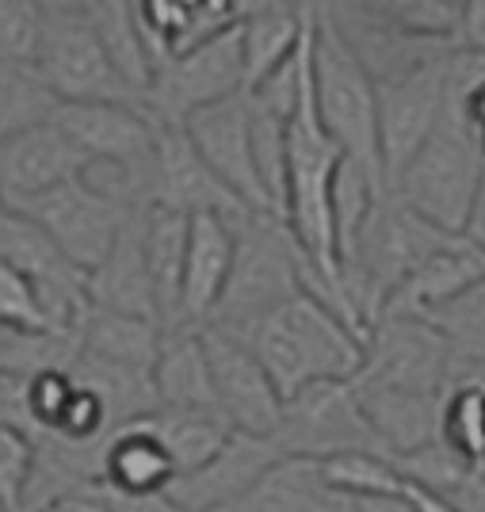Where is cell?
Instances as JSON below:
<instances>
[{
    "mask_svg": "<svg viewBox=\"0 0 485 512\" xmlns=\"http://www.w3.org/2000/svg\"><path fill=\"white\" fill-rule=\"evenodd\" d=\"M184 134L203 157V165L230 188L253 214H275L272 199L264 192V180L256 169L253 153V107L249 92L233 96L226 104H214L184 123ZM279 218V214H275Z\"/></svg>",
    "mask_w": 485,
    "mask_h": 512,
    "instance_id": "cell-12",
    "label": "cell"
},
{
    "mask_svg": "<svg viewBox=\"0 0 485 512\" xmlns=\"http://www.w3.org/2000/svg\"><path fill=\"white\" fill-rule=\"evenodd\" d=\"M233 230H237V256L211 325L233 337H245L264 318H272L279 306L302 295L306 253L298 249L291 226L275 214H245L233 222Z\"/></svg>",
    "mask_w": 485,
    "mask_h": 512,
    "instance_id": "cell-3",
    "label": "cell"
},
{
    "mask_svg": "<svg viewBox=\"0 0 485 512\" xmlns=\"http://www.w3.org/2000/svg\"><path fill=\"white\" fill-rule=\"evenodd\" d=\"M43 43V0H0V69H35Z\"/></svg>",
    "mask_w": 485,
    "mask_h": 512,
    "instance_id": "cell-34",
    "label": "cell"
},
{
    "mask_svg": "<svg viewBox=\"0 0 485 512\" xmlns=\"http://www.w3.org/2000/svg\"><path fill=\"white\" fill-rule=\"evenodd\" d=\"M367 12L409 39L463 46L466 4H455V0H371Z\"/></svg>",
    "mask_w": 485,
    "mask_h": 512,
    "instance_id": "cell-28",
    "label": "cell"
},
{
    "mask_svg": "<svg viewBox=\"0 0 485 512\" xmlns=\"http://www.w3.org/2000/svg\"><path fill=\"white\" fill-rule=\"evenodd\" d=\"M0 425L39 440V425H35V413H31V379L0 371Z\"/></svg>",
    "mask_w": 485,
    "mask_h": 512,
    "instance_id": "cell-37",
    "label": "cell"
},
{
    "mask_svg": "<svg viewBox=\"0 0 485 512\" xmlns=\"http://www.w3.org/2000/svg\"><path fill=\"white\" fill-rule=\"evenodd\" d=\"M8 207L35 218L46 230V237L58 245V253L73 268H81L85 276H92L111 256L130 218L146 211V207H130L123 199L107 195L104 188H96L85 172L77 180L62 184V188H54V192L23 199V203H8Z\"/></svg>",
    "mask_w": 485,
    "mask_h": 512,
    "instance_id": "cell-6",
    "label": "cell"
},
{
    "mask_svg": "<svg viewBox=\"0 0 485 512\" xmlns=\"http://www.w3.org/2000/svg\"><path fill=\"white\" fill-rule=\"evenodd\" d=\"M485 279V256L478 249H470L466 241L447 245L432 260H424L413 276L394 291V299L386 302L382 318H428L432 310L447 306L451 299H459L463 291H470L474 283Z\"/></svg>",
    "mask_w": 485,
    "mask_h": 512,
    "instance_id": "cell-20",
    "label": "cell"
},
{
    "mask_svg": "<svg viewBox=\"0 0 485 512\" xmlns=\"http://www.w3.org/2000/svg\"><path fill=\"white\" fill-rule=\"evenodd\" d=\"M283 459L287 455L275 444V436L233 432L230 444L218 451L211 463L176 478L165 497L184 512H222L237 505Z\"/></svg>",
    "mask_w": 485,
    "mask_h": 512,
    "instance_id": "cell-14",
    "label": "cell"
},
{
    "mask_svg": "<svg viewBox=\"0 0 485 512\" xmlns=\"http://www.w3.org/2000/svg\"><path fill=\"white\" fill-rule=\"evenodd\" d=\"M421 321H428L432 329L443 333V341L451 344L455 367L482 363L485 360V279L474 283L470 291H463L459 299H451L447 306L432 310Z\"/></svg>",
    "mask_w": 485,
    "mask_h": 512,
    "instance_id": "cell-31",
    "label": "cell"
},
{
    "mask_svg": "<svg viewBox=\"0 0 485 512\" xmlns=\"http://www.w3.org/2000/svg\"><path fill=\"white\" fill-rule=\"evenodd\" d=\"M337 512H413L405 497H337Z\"/></svg>",
    "mask_w": 485,
    "mask_h": 512,
    "instance_id": "cell-39",
    "label": "cell"
},
{
    "mask_svg": "<svg viewBox=\"0 0 485 512\" xmlns=\"http://www.w3.org/2000/svg\"><path fill=\"white\" fill-rule=\"evenodd\" d=\"M0 329H23V333H54L46 318L39 283L23 272L0 264Z\"/></svg>",
    "mask_w": 485,
    "mask_h": 512,
    "instance_id": "cell-35",
    "label": "cell"
},
{
    "mask_svg": "<svg viewBox=\"0 0 485 512\" xmlns=\"http://www.w3.org/2000/svg\"><path fill=\"white\" fill-rule=\"evenodd\" d=\"M88 153L54 119L0 146V203L54 192L88 169Z\"/></svg>",
    "mask_w": 485,
    "mask_h": 512,
    "instance_id": "cell-16",
    "label": "cell"
},
{
    "mask_svg": "<svg viewBox=\"0 0 485 512\" xmlns=\"http://www.w3.org/2000/svg\"><path fill=\"white\" fill-rule=\"evenodd\" d=\"M405 501H409V509L413 512H463L451 497H443L436 490H424V486H413V482H405V493H401Z\"/></svg>",
    "mask_w": 485,
    "mask_h": 512,
    "instance_id": "cell-38",
    "label": "cell"
},
{
    "mask_svg": "<svg viewBox=\"0 0 485 512\" xmlns=\"http://www.w3.org/2000/svg\"><path fill=\"white\" fill-rule=\"evenodd\" d=\"M451 375L455 356L440 329L421 318H382L367 337V356L352 383L447 398Z\"/></svg>",
    "mask_w": 485,
    "mask_h": 512,
    "instance_id": "cell-10",
    "label": "cell"
},
{
    "mask_svg": "<svg viewBox=\"0 0 485 512\" xmlns=\"http://www.w3.org/2000/svg\"><path fill=\"white\" fill-rule=\"evenodd\" d=\"M35 73L58 96V104H138L107 62L85 0H43Z\"/></svg>",
    "mask_w": 485,
    "mask_h": 512,
    "instance_id": "cell-5",
    "label": "cell"
},
{
    "mask_svg": "<svg viewBox=\"0 0 485 512\" xmlns=\"http://www.w3.org/2000/svg\"><path fill=\"white\" fill-rule=\"evenodd\" d=\"M485 153L466 130L459 111L447 104L440 130L432 142L417 153V161L401 172V180L390 188L413 214H421L428 226L440 234L463 241L466 218L474 211V199L482 188Z\"/></svg>",
    "mask_w": 485,
    "mask_h": 512,
    "instance_id": "cell-4",
    "label": "cell"
},
{
    "mask_svg": "<svg viewBox=\"0 0 485 512\" xmlns=\"http://www.w3.org/2000/svg\"><path fill=\"white\" fill-rule=\"evenodd\" d=\"M440 440L451 451H459L470 467H485V390L451 386L443 402Z\"/></svg>",
    "mask_w": 485,
    "mask_h": 512,
    "instance_id": "cell-32",
    "label": "cell"
},
{
    "mask_svg": "<svg viewBox=\"0 0 485 512\" xmlns=\"http://www.w3.org/2000/svg\"><path fill=\"white\" fill-rule=\"evenodd\" d=\"M451 58L424 62L398 81H379V146L386 188H394L401 172L417 161V153L440 130L451 104Z\"/></svg>",
    "mask_w": 485,
    "mask_h": 512,
    "instance_id": "cell-8",
    "label": "cell"
},
{
    "mask_svg": "<svg viewBox=\"0 0 485 512\" xmlns=\"http://www.w3.org/2000/svg\"><path fill=\"white\" fill-rule=\"evenodd\" d=\"M146 211H138L130 218L123 237H119V245L88 276V299H92L96 310L161 321L157 318V295H153V276H149V260H146V237H142V218H146Z\"/></svg>",
    "mask_w": 485,
    "mask_h": 512,
    "instance_id": "cell-19",
    "label": "cell"
},
{
    "mask_svg": "<svg viewBox=\"0 0 485 512\" xmlns=\"http://www.w3.org/2000/svg\"><path fill=\"white\" fill-rule=\"evenodd\" d=\"M275 444L283 455L325 463L348 451H379L375 428L367 425V413L359 406L352 383H317L283 402V421L275 428Z\"/></svg>",
    "mask_w": 485,
    "mask_h": 512,
    "instance_id": "cell-9",
    "label": "cell"
},
{
    "mask_svg": "<svg viewBox=\"0 0 485 512\" xmlns=\"http://www.w3.org/2000/svg\"><path fill=\"white\" fill-rule=\"evenodd\" d=\"M161 341H165L161 321L134 318V314H111V310L92 306V318H88L85 333H81V352L92 356V360L130 367V371H153L157 356H161Z\"/></svg>",
    "mask_w": 485,
    "mask_h": 512,
    "instance_id": "cell-27",
    "label": "cell"
},
{
    "mask_svg": "<svg viewBox=\"0 0 485 512\" xmlns=\"http://www.w3.org/2000/svg\"><path fill=\"white\" fill-rule=\"evenodd\" d=\"M203 344L211 356L218 409L233 425V432L275 436V428L283 421V394L275 390L272 375L253 352V344L214 325L203 329Z\"/></svg>",
    "mask_w": 485,
    "mask_h": 512,
    "instance_id": "cell-13",
    "label": "cell"
},
{
    "mask_svg": "<svg viewBox=\"0 0 485 512\" xmlns=\"http://www.w3.org/2000/svg\"><path fill=\"white\" fill-rule=\"evenodd\" d=\"M394 467L401 470V478H405V482L424 486V490H436V493H443V497H455V493L463 490L466 482L474 478V470H482V467H470L463 455H459V451H451L443 440H432L428 448L398 455V459H394Z\"/></svg>",
    "mask_w": 485,
    "mask_h": 512,
    "instance_id": "cell-33",
    "label": "cell"
},
{
    "mask_svg": "<svg viewBox=\"0 0 485 512\" xmlns=\"http://www.w3.org/2000/svg\"><path fill=\"white\" fill-rule=\"evenodd\" d=\"M176 478L180 474L172 467L169 451L161 448L146 428L127 425L107 440L100 490L127 497V501H146V497H165Z\"/></svg>",
    "mask_w": 485,
    "mask_h": 512,
    "instance_id": "cell-22",
    "label": "cell"
},
{
    "mask_svg": "<svg viewBox=\"0 0 485 512\" xmlns=\"http://www.w3.org/2000/svg\"><path fill=\"white\" fill-rule=\"evenodd\" d=\"M241 92H245V54H241V23H237L226 35L161 65L142 107L161 127H184L191 115L226 104Z\"/></svg>",
    "mask_w": 485,
    "mask_h": 512,
    "instance_id": "cell-7",
    "label": "cell"
},
{
    "mask_svg": "<svg viewBox=\"0 0 485 512\" xmlns=\"http://www.w3.org/2000/svg\"><path fill=\"white\" fill-rule=\"evenodd\" d=\"M314 4L283 0H245L241 20V54H245V92L260 88L275 69L295 58L310 31Z\"/></svg>",
    "mask_w": 485,
    "mask_h": 512,
    "instance_id": "cell-18",
    "label": "cell"
},
{
    "mask_svg": "<svg viewBox=\"0 0 485 512\" xmlns=\"http://www.w3.org/2000/svg\"><path fill=\"white\" fill-rule=\"evenodd\" d=\"M96 35L107 50V62L119 73L127 92L142 104L157 77V58L146 43V31L134 16V0H85Z\"/></svg>",
    "mask_w": 485,
    "mask_h": 512,
    "instance_id": "cell-24",
    "label": "cell"
},
{
    "mask_svg": "<svg viewBox=\"0 0 485 512\" xmlns=\"http://www.w3.org/2000/svg\"><path fill=\"white\" fill-rule=\"evenodd\" d=\"M314 104L321 127L340 146V153L367 169L382 188V146H379V85L359 62L352 43L344 39L337 20L329 16V4H314ZM390 192V188H386Z\"/></svg>",
    "mask_w": 485,
    "mask_h": 512,
    "instance_id": "cell-2",
    "label": "cell"
},
{
    "mask_svg": "<svg viewBox=\"0 0 485 512\" xmlns=\"http://www.w3.org/2000/svg\"><path fill=\"white\" fill-rule=\"evenodd\" d=\"M222 512H337V493L325 486L321 463L287 455L237 505Z\"/></svg>",
    "mask_w": 485,
    "mask_h": 512,
    "instance_id": "cell-26",
    "label": "cell"
},
{
    "mask_svg": "<svg viewBox=\"0 0 485 512\" xmlns=\"http://www.w3.org/2000/svg\"><path fill=\"white\" fill-rule=\"evenodd\" d=\"M233 256H237V230L222 214H195L188 230V260H184V295L180 318L191 329L211 325L222 291L230 283Z\"/></svg>",
    "mask_w": 485,
    "mask_h": 512,
    "instance_id": "cell-17",
    "label": "cell"
},
{
    "mask_svg": "<svg viewBox=\"0 0 485 512\" xmlns=\"http://www.w3.org/2000/svg\"><path fill=\"white\" fill-rule=\"evenodd\" d=\"M188 214L149 207L142 218V237H146V260L153 276V295H157V318L161 329H180V295H184V260H188Z\"/></svg>",
    "mask_w": 485,
    "mask_h": 512,
    "instance_id": "cell-23",
    "label": "cell"
},
{
    "mask_svg": "<svg viewBox=\"0 0 485 512\" xmlns=\"http://www.w3.org/2000/svg\"><path fill=\"white\" fill-rule=\"evenodd\" d=\"M58 96L35 69H0V146L58 115Z\"/></svg>",
    "mask_w": 485,
    "mask_h": 512,
    "instance_id": "cell-29",
    "label": "cell"
},
{
    "mask_svg": "<svg viewBox=\"0 0 485 512\" xmlns=\"http://www.w3.org/2000/svg\"><path fill=\"white\" fill-rule=\"evenodd\" d=\"M241 341L253 344L283 402L317 383H352L367 356L363 337L306 291L279 306Z\"/></svg>",
    "mask_w": 485,
    "mask_h": 512,
    "instance_id": "cell-1",
    "label": "cell"
},
{
    "mask_svg": "<svg viewBox=\"0 0 485 512\" xmlns=\"http://www.w3.org/2000/svg\"><path fill=\"white\" fill-rule=\"evenodd\" d=\"M321 478L337 497H401L405 478L390 455L379 451H348L321 463Z\"/></svg>",
    "mask_w": 485,
    "mask_h": 512,
    "instance_id": "cell-30",
    "label": "cell"
},
{
    "mask_svg": "<svg viewBox=\"0 0 485 512\" xmlns=\"http://www.w3.org/2000/svg\"><path fill=\"white\" fill-rule=\"evenodd\" d=\"M463 241L470 249H478L485 256V172H482V188H478V199H474V211L466 218Z\"/></svg>",
    "mask_w": 485,
    "mask_h": 512,
    "instance_id": "cell-40",
    "label": "cell"
},
{
    "mask_svg": "<svg viewBox=\"0 0 485 512\" xmlns=\"http://www.w3.org/2000/svg\"><path fill=\"white\" fill-rule=\"evenodd\" d=\"M54 123L88 153V161L123 169L153 207V161L161 123L142 104H62Z\"/></svg>",
    "mask_w": 485,
    "mask_h": 512,
    "instance_id": "cell-11",
    "label": "cell"
},
{
    "mask_svg": "<svg viewBox=\"0 0 485 512\" xmlns=\"http://www.w3.org/2000/svg\"><path fill=\"white\" fill-rule=\"evenodd\" d=\"M134 425L146 428L149 436L169 451L180 478L199 470L203 463H211L233 436V425L218 409H157Z\"/></svg>",
    "mask_w": 485,
    "mask_h": 512,
    "instance_id": "cell-25",
    "label": "cell"
},
{
    "mask_svg": "<svg viewBox=\"0 0 485 512\" xmlns=\"http://www.w3.org/2000/svg\"><path fill=\"white\" fill-rule=\"evenodd\" d=\"M153 207L176 214H222V218H245L253 214L237 195L214 176L203 157L188 142L184 127H161L157 134V161H153Z\"/></svg>",
    "mask_w": 485,
    "mask_h": 512,
    "instance_id": "cell-15",
    "label": "cell"
},
{
    "mask_svg": "<svg viewBox=\"0 0 485 512\" xmlns=\"http://www.w3.org/2000/svg\"><path fill=\"white\" fill-rule=\"evenodd\" d=\"M31 463H35V440L16 428L0 425V512L23 509Z\"/></svg>",
    "mask_w": 485,
    "mask_h": 512,
    "instance_id": "cell-36",
    "label": "cell"
},
{
    "mask_svg": "<svg viewBox=\"0 0 485 512\" xmlns=\"http://www.w3.org/2000/svg\"><path fill=\"white\" fill-rule=\"evenodd\" d=\"M153 386H157L161 409H218L203 329H191V325L165 329L161 356L153 367Z\"/></svg>",
    "mask_w": 485,
    "mask_h": 512,
    "instance_id": "cell-21",
    "label": "cell"
}]
</instances>
